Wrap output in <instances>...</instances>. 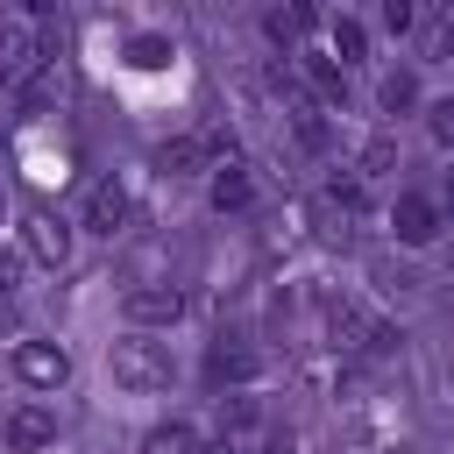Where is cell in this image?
Instances as JSON below:
<instances>
[{"mask_svg":"<svg viewBox=\"0 0 454 454\" xmlns=\"http://www.w3.org/2000/svg\"><path fill=\"white\" fill-rule=\"evenodd\" d=\"M128 64L156 71V64H170V43H163V35H135V43H128Z\"/></svg>","mask_w":454,"mask_h":454,"instance_id":"17","label":"cell"},{"mask_svg":"<svg viewBox=\"0 0 454 454\" xmlns=\"http://www.w3.org/2000/svg\"><path fill=\"white\" fill-rule=\"evenodd\" d=\"M14 376H21L28 390H64V383H71V355L50 348V340H21V348H14Z\"/></svg>","mask_w":454,"mask_h":454,"instance_id":"4","label":"cell"},{"mask_svg":"<svg viewBox=\"0 0 454 454\" xmlns=\"http://www.w3.org/2000/svg\"><path fill=\"white\" fill-rule=\"evenodd\" d=\"M270 454H291V447H284V440H277V447H270Z\"/></svg>","mask_w":454,"mask_h":454,"instance_id":"25","label":"cell"},{"mask_svg":"<svg viewBox=\"0 0 454 454\" xmlns=\"http://www.w3.org/2000/svg\"><path fill=\"white\" fill-rule=\"evenodd\" d=\"M21 7H28V14H57V0H21Z\"/></svg>","mask_w":454,"mask_h":454,"instance_id":"23","label":"cell"},{"mask_svg":"<svg viewBox=\"0 0 454 454\" xmlns=\"http://www.w3.org/2000/svg\"><path fill=\"white\" fill-rule=\"evenodd\" d=\"M142 454H199V433H192L184 419H163V426H149Z\"/></svg>","mask_w":454,"mask_h":454,"instance_id":"11","label":"cell"},{"mask_svg":"<svg viewBox=\"0 0 454 454\" xmlns=\"http://www.w3.org/2000/svg\"><path fill=\"white\" fill-rule=\"evenodd\" d=\"M291 128H298V142H305V149H319V142H326V121H319V106H312V99H298Z\"/></svg>","mask_w":454,"mask_h":454,"instance_id":"18","label":"cell"},{"mask_svg":"<svg viewBox=\"0 0 454 454\" xmlns=\"http://www.w3.org/2000/svg\"><path fill=\"white\" fill-rule=\"evenodd\" d=\"M333 50H340V64H362V50H369V35H362V21H348V14H333Z\"/></svg>","mask_w":454,"mask_h":454,"instance_id":"15","label":"cell"},{"mask_svg":"<svg viewBox=\"0 0 454 454\" xmlns=\"http://www.w3.org/2000/svg\"><path fill=\"white\" fill-rule=\"evenodd\" d=\"M50 440H57V411H50V404L7 411V447H14V454H35V447H50Z\"/></svg>","mask_w":454,"mask_h":454,"instance_id":"8","label":"cell"},{"mask_svg":"<svg viewBox=\"0 0 454 454\" xmlns=\"http://www.w3.org/2000/svg\"><path fill=\"white\" fill-rule=\"evenodd\" d=\"M390 234H397L404 248H433V241H440V206H433L426 192H397V206H390Z\"/></svg>","mask_w":454,"mask_h":454,"instance_id":"2","label":"cell"},{"mask_svg":"<svg viewBox=\"0 0 454 454\" xmlns=\"http://www.w3.org/2000/svg\"><path fill=\"white\" fill-rule=\"evenodd\" d=\"M7 7H14V0H0V14H7Z\"/></svg>","mask_w":454,"mask_h":454,"instance_id":"28","label":"cell"},{"mask_svg":"<svg viewBox=\"0 0 454 454\" xmlns=\"http://www.w3.org/2000/svg\"><path fill=\"white\" fill-rule=\"evenodd\" d=\"M0 220H7V192H0Z\"/></svg>","mask_w":454,"mask_h":454,"instance_id":"26","label":"cell"},{"mask_svg":"<svg viewBox=\"0 0 454 454\" xmlns=\"http://www.w3.org/2000/svg\"><path fill=\"white\" fill-rule=\"evenodd\" d=\"M199 454H248V447H241V440H227V433H220V440H213V447H199Z\"/></svg>","mask_w":454,"mask_h":454,"instance_id":"22","label":"cell"},{"mask_svg":"<svg viewBox=\"0 0 454 454\" xmlns=\"http://www.w3.org/2000/svg\"><path fill=\"white\" fill-rule=\"evenodd\" d=\"M106 369H114V383H121V390H135V397H149V390H170V376H177L170 348H163V340H142V333L114 340V348H106Z\"/></svg>","mask_w":454,"mask_h":454,"instance_id":"1","label":"cell"},{"mask_svg":"<svg viewBox=\"0 0 454 454\" xmlns=\"http://www.w3.org/2000/svg\"><path fill=\"white\" fill-rule=\"evenodd\" d=\"M305 78L319 85V99H348V78H340L333 57H305Z\"/></svg>","mask_w":454,"mask_h":454,"instance_id":"14","label":"cell"},{"mask_svg":"<svg viewBox=\"0 0 454 454\" xmlns=\"http://www.w3.org/2000/svg\"><path fill=\"white\" fill-rule=\"evenodd\" d=\"M220 419H227V433H234V426H248V419H255V397H234V404L220 397Z\"/></svg>","mask_w":454,"mask_h":454,"instance_id":"20","label":"cell"},{"mask_svg":"<svg viewBox=\"0 0 454 454\" xmlns=\"http://www.w3.org/2000/svg\"><path fill=\"white\" fill-rule=\"evenodd\" d=\"M121 312H128V326H177L184 319V291L177 284H135L121 298Z\"/></svg>","mask_w":454,"mask_h":454,"instance_id":"3","label":"cell"},{"mask_svg":"<svg viewBox=\"0 0 454 454\" xmlns=\"http://www.w3.org/2000/svg\"><path fill=\"white\" fill-rule=\"evenodd\" d=\"M248 206H255L248 163H220V170H213V213H248Z\"/></svg>","mask_w":454,"mask_h":454,"instance_id":"9","label":"cell"},{"mask_svg":"<svg viewBox=\"0 0 454 454\" xmlns=\"http://www.w3.org/2000/svg\"><path fill=\"white\" fill-rule=\"evenodd\" d=\"M85 227H92V234H121V227H128V192H121V177H99V184L85 192Z\"/></svg>","mask_w":454,"mask_h":454,"instance_id":"7","label":"cell"},{"mask_svg":"<svg viewBox=\"0 0 454 454\" xmlns=\"http://www.w3.org/2000/svg\"><path fill=\"white\" fill-rule=\"evenodd\" d=\"M43 71V35L28 28H0V85H21Z\"/></svg>","mask_w":454,"mask_h":454,"instance_id":"6","label":"cell"},{"mask_svg":"<svg viewBox=\"0 0 454 454\" xmlns=\"http://www.w3.org/2000/svg\"><path fill=\"white\" fill-rule=\"evenodd\" d=\"M447 35H454V0H447Z\"/></svg>","mask_w":454,"mask_h":454,"instance_id":"24","label":"cell"},{"mask_svg":"<svg viewBox=\"0 0 454 454\" xmlns=\"http://www.w3.org/2000/svg\"><path fill=\"white\" fill-rule=\"evenodd\" d=\"M199 156H206V135H170V142L156 149V163H163L170 177H184V170H199Z\"/></svg>","mask_w":454,"mask_h":454,"instance_id":"12","label":"cell"},{"mask_svg":"<svg viewBox=\"0 0 454 454\" xmlns=\"http://www.w3.org/2000/svg\"><path fill=\"white\" fill-rule=\"evenodd\" d=\"M390 163H397V142H390V135H376V142L362 149V163H355V177H383Z\"/></svg>","mask_w":454,"mask_h":454,"instance_id":"16","label":"cell"},{"mask_svg":"<svg viewBox=\"0 0 454 454\" xmlns=\"http://www.w3.org/2000/svg\"><path fill=\"white\" fill-rule=\"evenodd\" d=\"M21 255H35L43 270H64V262H71V227L50 220V213H28V220H21Z\"/></svg>","mask_w":454,"mask_h":454,"instance_id":"5","label":"cell"},{"mask_svg":"<svg viewBox=\"0 0 454 454\" xmlns=\"http://www.w3.org/2000/svg\"><path fill=\"white\" fill-rule=\"evenodd\" d=\"M426 135H433L440 149H454V99H433V106H426Z\"/></svg>","mask_w":454,"mask_h":454,"instance_id":"19","label":"cell"},{"mask_svg":"<svg viewBox=\"0 0 454 454\" xmlns=\"http://www.w3.org/2000/svg\"><path fill=\"white\" fill-rule=\"evenodd\" d=\"M447 199H454V177H447Z\"/></svg>","mask_w":454,"mask_h":454,"instance_id":"27","label":"cell"},{"mask_svg":"<svg viewBox=\"0 0 454 454\" xmlns=\"http://www.w3.org/2000/svg\"><path fill=\"white\" fill-rule=\"evenodd\" d=\"M376 99H383V114H411V106H419V78H411V71H390V78L376 85Z\"/></svg>","mask_w":454,"mask_h":454,"instance_id":"13","label":"cell"},{"mask_svg":"<svg viewBox=\"0 0 454 454\" xmlns=\"http://www.w3.org/2000/svg\"><path fill=\"white\" fill-rule=\"evenodd\" d=\"M14 284H21V255L0 248V298H14Z\"/></svg>","mask_w":454,"mask_h":454,"instance_id":"21","label":"cell"},{"mask_svg":"<svg viewBox=\"0 0 454 454\" xmlns=\"http://www.w3.org/2000/svg\"><path fill=\"white\" fill-rule=\"evenodd\" d=\"M248 376H255V348H241V340L206 348V383H248Z\"/></svg>","mask_w":454,"mask_h":454,"instance_id":"10","label":"cell"}]
</instances>
